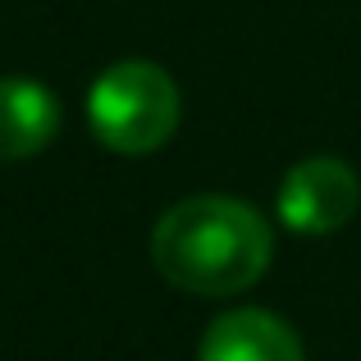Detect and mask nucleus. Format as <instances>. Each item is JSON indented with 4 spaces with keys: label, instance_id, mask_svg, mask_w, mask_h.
<instances>
[{
    "label": "nucleus",
    "instance_id": "5",
    "mask_svg": "<svg viewBox=\"0 0 361 361\" xmlns=\"http://www.w3.org/2000/svg\"><path fill=\"white\" fill-rule=\"evenodd\" d=\"M60 133V101L37 78H0V165L46 151Z\"/></svg>",
    "mask_w": 361,
    "mask_h": 361
},
{
    "label": "nucleus",
    "instance_id": "2",
    "mask_svg": "<svg viewBox=\"0 0 361 361\" xmlns=\"http://www.w3.org/2000/svg\"><path fill=\"white\" fill-rule=\"evenodd\" d=\"M183 97L156 60H119L92 82L87 128L119 156H151L178 133Z\"/></svg>",
    "mask_w": 361,
    "mask_h": 361
},
{
    "label": "nucleus",
    "instance_id": "1",
    "mask_svg": "<svg viewBox=\"0 0 361 361\" xmlns=\"http://www.w3.org/2000/svg\"><path fill=\"white\" fill-rule=\"evenodd\" d=\"M274 256V233L261 211L238 197L202 192L174 202L151 229V261L165 283L197 298L247 293Z\"/></svg>",
    "mask_w": 361,
    "mask_h": 361
},
{
    "label": "nucleus",
    "instance_id": "4",
    "mask_svg": "<svg viewBox=\"0 0 361 361\" xmlns=\"http://www.w3.org/2000/svg\"><path fill=\"white\" fill-rule=\"evenodd\" d=\"M197 361H307V357H302V338L293 334L288 320L261 307H238L202 334Z\"/></svg>",
    "mask_w": 361,
    "mask_h": 361
},
{
    "label": "nucleus",
    "instance_id": "3",
    "mask_svg": "<svg viewBox=\"0 0 361 361\" xmlns=\"http://www.w3.org/2000/svg\"><path fill=\"white\" fill-rule=\"evenodd\" d=\"M361 206V178L338 156H307L279 183V220L302 238L338 233Z\"/></svg>",
    "mask_w": 361,
    "mask_h": 361
}]
</instances>
